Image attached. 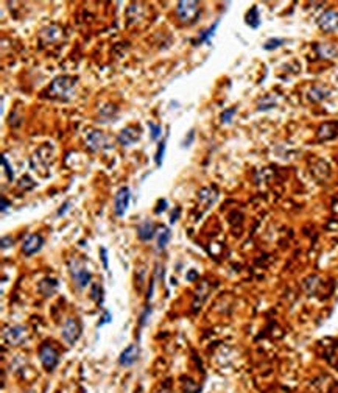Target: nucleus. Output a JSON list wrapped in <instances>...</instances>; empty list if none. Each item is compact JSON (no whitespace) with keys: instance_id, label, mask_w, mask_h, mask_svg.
<instances>
[{"instance_id":"42","label":"nucleus","mask_w":338,"mask_h":393,"mask_svg":"<svg viewBox=\"0 0 338 393\" xmlns=\"http://www.w3.org/2000/svg\"><path fill=\"white\" fill-rule=\"evenodd\" d=\"M157 393H170L168 390H161V392H157Z\"/></svg>"},{"instance_id":"17","label":"nucleus","mask_w":338,"mask_h":393,"mask_svg":"<svg viewBox=\"0 0 338 393\" xmlns=\"http://www.w3.org/2000/svg\"><path fill=\"white\" fill-rule=\"evenodd\" d=\"M170 240H172V230L168 227H164V225L162 227H159L157 234H156V250L164 251Z\"/></svg>"},{"instance_id":"29","label":"nucleus","mask_w":338,"mask_h":393,"mask_svg":"<svg viewBox=\"0 0 338 393\" xmlns=\"http://www.w3.org/2000/svg\"><path fill=\"white\" fill-rule=\"evenodd\" d=\"M273 108H276V100L271 97H265L262 98V100L259 102V105H257V110L259 111H268V110H273Z\"/></svg>"},{"instance_id":"39","label":"nucleus","mask_w":338,"mask_h":393,"mask_svg":"<svg viewBox=\"0 0 338 393\" xmlns=\"http://www.w3.org/2000/svg\"><path fill=\"white\" fill-rule=\"evenodd\" d=\"M111 321V312L109 311H105V314H103V320L98 323V326H103V325H106V323H109Z\"/></svg>"},{"instance_id":"3","label":"nucleus","mask_w":338,"mask_h":393,"mask_svg":"<svg viewBox=\"0 0 338 393\" xmlns=\"http://www.w3.org/2000/svg\"><path fill=\"white\" fill-rule=\"evenodd\" d=\"M176 16L184 25L195 24L201 16V5L196 0H180L176 3Z\"/></svg>"},{"instance_id":"33","label":"nucleus","mask_w":338,"mask_h":393,"mask_svg":"<svg viewBox=\"0 0 338 393\" xmlns=\"http://www.w3.org/2000/svg\"><path fill=\"white\" fill-rule=\"evenodd\" d=\"M167 208H168V203H167V200H165V198H161V200H159V201L156 203L154 214H156V215H161V214H164V212L167 211Z\"/></svg>"},{"instance_id":"22","label":"nucleus","mask_w":338,"mask_h":393,"mask_svg":"<svg viewBox=\"0 0 338 393\" xmlns=\"http://www.w3.org/2000/svg\"><path fill=\"white\" fill-rule=\"evenodd\" d=\"M316 52L321 58H327V60H332V58H335L338 53L337 47L331 42H324V44L316 45Z\"/></svg>"},{"instance_id":"1","label":"nucleus","mask_w":338,"mask_h":393,"mask_svg":"<svg viewBox=\"0 0 338 393\" xmlns=\"http://www.w3.org/2000/svg\"><path fill=\"white\" fill-rule=\"evenodd\" d=\"M78 84V77L72 75H59L48 86L47 95L59 102H69L72 100L75 94V87Z\"/></svg>"},{"instance_id":"24","label":"nucleus","mask_w":338,"mask_h":393,"mask_svg":"<svg viewBox=\"0 0 338 393\" xmlns=\"http://www.w3.org/2000/svg\"><path fill=\"white\" fill-rule=\"evenodd\" d=\"M41 35H48V38L45 39V42H53V41H56L59 36H61V28L56 27V25H50V27L44 28V30L41 32Z\"/></svg>"},{"instance_id":"34","label":"nucleus","mask_w":338,"mask_h":393,"mask_svg":"<svg viewBox=\"0 0 338 393\" xmlns=\"http://www.w3.org/2000/svg\"><path fill=\"white\" fill-rule=\"evenodd\" d=\"M71 208H72V201H71V200H66V201L63 203L61 208H59V209L56 211V215H58V217H63V215H66V212H67L69 209H71Z\"/></svg>"},{"instance_id":"44","label":"nucleus","mask_w":338,"mask_h":393,"mask_svg":"<svg viewBox=\"0 0 338 393\" xmlns=\"http://www.w3.org/2000/svg\"><path fill=\"white\" fill-rule=\"evenodd\" d=\"M56 393H61V392H56Z\"/></svg>"},{"instance_id":"20","label":"nucleus","mask_w":338,"mask_h":393,"mask_svg":"<svg viewBox=\"0 0 338 393\" xmlns=\"http://www.w3.org/2000/svg\"><path fill=\"white\" fill-rule=\"evenodd\" d=\"M218 25H220V21H215L211 27L206 28V30H203L200 33V38L195 39L193 41V45H201V44H211L212 41V38L215 36V30L218 28Z\"/></svg>"},{"instance_id":"2","label":"nucleus","mask_w":338,"mask_h":393,"mask_svg":"<svg viewBox=\"0 0 338 393\" xmlns=\"http://www.w3.org/2000/svg\"><path fill=\"white\" fill-rule=\"evenodd\" d=\"M53 161H55V147L50 142H45L41 147H38V150L32 155L30 167L41 176H45Z\"/></svg>"},{"instance_id":"19","label":"nucleus","mask_w":338,"mask_h":393,"mask_svg":"<svg viewBox=\"0 0 338 393\" xmlns=\"http://www.w3.org/2000/svg\"><path fill=\"white\" fill-rule=\"evenodd\" d=\"M332 94L331 89H327L324 86H313L312 89L307 94V98H309L310 102H323L326 98H329Z\"/></svg>"},{"instance_id":"12","label":"nucleus","mask_w":338,"mask_h":393,"mask_svg":"<svg viewBox=\"0 0 338 393\" xmlns=\"http://www.w3.org/2000/svg\"><path fill=\"white\" fill-rule=\"evenodd\" d=\"M318 27H320L324 33L338 32V13L334 11V9L324 11L320 17H318Z\"/></svg>"},{"instance_id":"28","label":"nucleus","mask_w":338,"mask_h":393,"mask_svg":"<svg viewBox=\"0 0 338 393\" xmlns=\"http://www.w3.org/2000/svg\"><path fill=\"white\" fill-rule=\"evenodd\" d=\"M2 165H3V170H5V175H6V178L9 183H13L14 181V170H13V165L11 162L8 161V158L3 155L2 156Z\"/></svg>"},{"instance_id":"9","label":"nucleus","mask_w":338,"mask_h":393,"mask_svg":"<svg viewBox=\"0 0 338 393\" xmlns=\"http://www.w3.org/2000/svg\"><path fill=\"white\" fill-rule=\"evenodd\" d=\"M130 201H131V189L128 186H123L117 191L114 196V214L115 217H123L126 214L128 208H130Z\"/></svg>"},{"instance_id":"6","label":"nucleus","mask_w":338,"mask_h":393,"mask_svg":"<svg viewBox=\"0 0 338 393\" xmlns=\"http://www.w3.org/2000/svg\"><path fill=\"white\" fill-rule=\"evenodd\" d=\"M39 360H41L45 371L52 373L59 363V353L53 345L45 342L41 345V348H39Z\"/></svg>"},{"instance_id":"13","label":"nucleus","mask_w":338,"mask_h":393,"mask_svg":"<svg viewBox=\"0 0 338 393\" xmlns=\"http://www.w3.org/2000/svg\"><path fill=\"white\" fill-rule=\"evenodd\" d=\"M141 136L142 133L137 126H125L117 136V144H120L122 147H131L141 141Z\"/></svg>"},{"instance_id":"43","label":"nucleus","mask_w":338,"mask_h":393,"mask_svg":"<svg viewBox=\"0 0 338 393\" xmlns=\"http://www.w3.org/2000/svg\"><path fill=\"white\" fill-rule=\"evenodd\" d=\"M337 80H338V74H337Z\"/></svg>"},{"instance_id":"32","label":"nucleus","mask_w":338,"mask_h":393,"mask_svg":"<svg viewBox=\"0 0 338 393\" xmlns=\"http://www.w3.org/2000/svg\"><path fill=\"white\" fill-rule=\"evenodd\" d=\"M193 141H195V130L192 128L190 131L187 133V136L184 137V139H183L181 147H183V149H188V147H190V145L193 144Z\"/></svg>"},{"instance_id":"35","label":"nucleus","mask_w":338,"mask_h":393,"mask_svg":"<svg viewBox=\"0 0 338 393\" xmlns=\"http://www.w3.org/2000/svg\"><path fill=\"white\" fill-rule=\"evenodd\" d=\"M150 314H151V306L148 304V306L145 308V311H144V314L141 315V321H139V323H141V326H145V323L148 321V317H150Z\"/></svg>"},{"instance_id":"5","label":"nucleus","mask_w":338,"mask_h":393,"mask_svg":"<svg viewBox=\"0 0 338 393\" xmlns=\"http://www.w3.org/2000/svg\"><path fill=\"white\" fill-rule=\"evenodd\" d=\"M71 276H72V281L76 286V289H79V290L86 289L92 281L91 270H89L86 265L78 259H74L71 264Z\"/></svg>"},{"instance_id":"21","label":"nucleus","mask_w":338,"mask_h":393,"mask_svg":"<svg viewBox=\"0 0 338 393\" xmlns=\"http://www.w3.org/2000/svg\"><path fill=\"white\" fill-rule=\"evenodd\" d=\"M245 24L251 28H259L262 21H261V13L257 6H251L248 9V13L245 14Z\"/></svg>"},{"instance_id":"30","label":"nucleus","mask_w":338,"mask_h":393,"mask_svg":"<svg viewBox=\"0 0 338 393\" xmlns=\"http://www.w3.org/2000/svg\"><path fill=\"white\" fill-rule=\"evenodd\" d=\"M235 114H237V106H234V108H229V110H225V111L220 114V120H222V123H225V125L231 123Z\"/></svg>"},{"instance_id":"31","label":"nucleus","mask_w":338,"mask_h":393,"mask_svg":"<svg viewBox=\"0 0 338 393\" xmlns=\"http://www.w3.org/2000/svg\"><path fill=\"white\" fill-rule=\"evenodd\" d=\"M19 188H21L22 191H30V189L35 188V181L30 178L28 175H24L21 178V181H19Z\"/></svg>"},{"instance_id":"37","label":"nucleus","mask_w":338,"mask_h":393,"mask_svg":"<svg viewBox=\"0 0 338 393\" xmlns=\"http://www.w3.org/2000/svg\"><path fill=\"white\" fill-rule=\"evenodd\" d=\"M13 237H8V236H5V237L2 239V250H6L8 247H13Z\"/></svg>"},{"instance_id":"10","label":"nucleus","mask_w":338,"mask_h":393,"mask_svg":"<svg viewBox=\"0 0 338 393\" xmlns=\"http://www.w3.org/2000/svg\"><path fill=\"white\" fill-rule=\"evenodd\" d=\"M139 356H141V348H139L137 343H131L130 347H126L120 353V356H118V365L123 368H130L139 360Z\"/></svg>"},{"instance_id":"15","label":"nucleus","mask_w":338,"mask_h":393,"mask_svg":"<svg viewBox=\"0 0 338 393\" xmlns=\"http://www.w3.org/2000/svg\"><path fill=\"white\" fill-rule=\"evenodd\" d=\"M338 136V122H326L318 128V141L326 142Z\"/></svg>"},{"instance_id":"40","label":"nucleus","mask_w":338,"mask_h":393,"mask_svg":"<svg viewBox=\"0 0 338 393\" xmlns=\"http://www.w3.org/2000/svg\"><path fill=\"white\" fill-rule=\"evenodd\" d=\"M0 201H2V206H0V209H2V212H6L9 206H11V203H9L3 195H2V198H0Z\"/></svg>"},{"instance_id":"36","label":"nucleus","mask_w":338,"mask_h":393,"mask_svg":"<svg viewBox=\"0 0 338 393\" xmlns=\"http://www.w3.org/2000/svg\"><path fill=\"white\" fill-rule=\"evenodd\" d=\"M100 254H102V262H103V267H105V270H109V264H108V253H106V248H100Z\"/></svg>"},{"instance_id":"23","label":"nucleus","mask_w":338,"mask_h":393,"mask_svg":"<svg viewBox=\"0 0 338 393\" xmlns=\"http://www.w3.org/2000/svg\"><path fill=\"white\" fill-rule=\"evenodd\" d=\"M165 147H167L165 139L159 141L157 149H156V153H154V164H156L157 167H162V164H164V158H165Z\"/></svg>"},{"instance_id":"18","label":"nucleus","mask_w":338,"mask_h":393,"mask_svg":"<svg viewBox=\"0 0 338 393\" xmlns=\"http://www.w3.org/2000/svg\"><path fill=\"white\" fill-rule=\"evenodd\" d=\"M117 108L114 105H105L100 108L98 111V122L100 123H109V122H115L117 119Z\"/></svg>"},{"instance_id":"26","label":"nucleus","mask_w":338,"mask_h":393,"mask_svg":"<svg viewBox=\"0 0 338 393\" xmlns=\"http://www.w3.org/2000/svg\"><path fill=\"white\" fill-rule=\"evenodd\" d=\"M148 128H150V139H151L153 142H156V141L161 139V136H162V126H161V125L150 122V123H148Z\"/></svg>"},{"instance_id":"7","label":"nucleus","mask_w":338,"mask_h":393,"mask_svg":"<svg viewBox=\"0 0 338 393\" xmlns=\"http://www.w3.org/2000/svg\"><path fill=\"white\" fill-rule=\"evenodd\" d=\"M81 331H83V328H81V323H79V320L71 317V318H67L66 323L63 325L61 336H63V339H64V342L67 343V345H75L76 340L81 337Z\"/></svg>"},{"instance_id":"38","label":"nucleus","mask_w":338,"mask_h":393,"mask_svg":"<svg viewBox=\"0 0 338 393\" xmlns=\"http://www.w3.org/2000/svg\"><path fill=\"white\" fill-rule=\"evenodd\" d=\"M186 278H187V281H190V282L196 281V279H198V272H196V270H188Z\"/></svg>"},{"instance_id":"11","label":"nucleus","mask_w":338,"mask_h":393,"mask_svg":"<svg viewBox=\"0 0 338 393\" xmlns=\"http://www.w3.org/2000/svg\"><path fill=\"white\" fill-rule=\"evenodd\" d=\"M44 243H45V240H44V237L41 234H30L28 237L24 240V243H22V253L25 254L27 258H30V256H33V254H36V253H39L42 250V247H44Z\"/></svg>"},{"instance_id":"25","label":"nucleus","mask_w":338,"mask_h":393,"mask_svg":"<svg viewBox=\"0 0 338 393\" xmlns=\"http://www.w3.org/2000/svg\"><path fill=\"white\" fill-rule=\"evenodd\" d=\"M284 44H285V39H282V38H271L263 44V48L266 52H273V50H276V48L282 47Z\"/></svg>"},{"instance_id":"8","label":"nucleus","mask_w":338,"mask_h":393,"mask_svg":"<svg viewBox=\"0 0 338 393\" xmlns=\"http://www.w3.org/2000/svg\"><path fill=\"white\" fill-rule=\"evenodd\" d=\"M3 339H5V343L9 347H19V345H24L28 339V329L27 326H22V325H16V326H11L8 328L3 334Z\"/></svg>"},{"instance_id":"4","label":"nucleus","mask_w":338,"mask_h":393,"mask_svg":"<svg viewBox=\"0 0 338 393\" xmlns=\"http://www.w3.org/2000/svg\"><path fill=\"white\" fill-rule=\"evenodd\" d=\"M84 142L91 152H102V150H108L113 147L109 136L100 130H86Z\"/></svg>"},{"instance_id":"14","label":"nucleus","mask_w":338,"mask_h":393,"mask_svg":"<svg viewBox=\"0 0 338 393\" xmlns=\"http://www.w3.org/2000/svg\"><path fill=\"white\" fill-rule=\"evenodd\" d=\"M137 239L141 242H150L157 234V227L151 220H145L137 227Z\"/></svg>"},{"instance_id":"16","label":"nucleus","mask_w":338,"mask_h":393,"mask_svg":"<svg viewBox=\"0 0 338 393\" xmlns=\"http://www.w3.org/2000/svg\"><path fill=\"white\" fill-rule=\"evenodd\" d=\"M58 287H59V281L55 279V278H44L41 282L38 284L39 293H41L42 297H47V298L52 297V295H55Z\"/></svg>"},{"instance_id":"41","label":"nucleus","mask_w":338,"mask_h":393,"mask_svg":"<svg viewBox=\"0 0 338 393\" xmlns=\"http://www.w3.org/2000/svg\"><path fill=\"white\" fill-rule=\"evenodd\" d=\"M180 212H181V208H175L173 209V214H172V217H170V223L172 225L178 220V217H180Z\"/></svg>"},{"instance_id":"27","label":"nucleus","mask_w":338,"mask_h":393,"mask_svg":"<svg viewBox=\"0 0 338 393\" xmlns=\"http://www.w3.org/2000/svg\"><path fill=\"white\" fill-rule=\"evenodd\" d=\"M92 300L98 304V306H102L103 304V298H105V293H103V289L100 284H94L92 286Z\"/></svg>"}]
</instances>
